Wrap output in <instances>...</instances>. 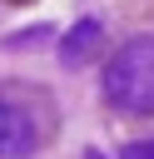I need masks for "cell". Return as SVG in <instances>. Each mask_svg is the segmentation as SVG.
Returning <instances> with one entry per match:
<instances>
[{
    "label": "cell",
    "instance_id": "cell-6",
    "mask_svg": "<svg viewBox=\"0 0 154 159\" xmlns=\"http://www.w3.org/2000/svg\"><path fill=\"white\" fill-rule=\"evenodd\" d=\"M84 159H104V154H99V149H84Z\"/></svg>",
    "mask_w": 154,
    "mask_h": 159
},
{
    "label": "cell",
    "instance_id": "cell-1",
    "mask_svg": "<svg viewBox=\"0 0 154 159\" xmlns=\"http://www.w3.org/2000/svg\"><path fill=\"white\" fill-rule=\"evenodd\" d=\"M104 99L124 114H154V35H134L104 65Z\"/></svg>",
    "mask_w": 154,
    "mask_h": 159
},
{
    "label": "cell",
    "instance_id": "cell-3",
    "mask_svg": "<svg viewBox=\"0 0 154 159\" xmlns=\"http://www.w3.org/2000/svg\"><path fill=\"white\" fill-rule=\"evenodd\" d=\"M99 40H104V25H99L94 15L75 20V25L60 35V65H65V70H79V65H89V60L99 55Z\"/></svg>",
    "mask_w": 154,
    "mask_h": 159
},
{
    "label": "cell",
    "instance_id": "cell-2",
    "mask_svg": "<svg viewBox=\"0 0 154 159\" xmlns=\"http://www.w3.org/2000/svg\"><path fill=\"white\" fill-rule=\"evenodd\" d=\"M40 149V119L20 104L0 94V159H30Z\"/></svg>",
    "mask_w": 154,
    "mask_h": 159
},
{
    "label": "cell",
    "instance_id": "cell-5",
    "mask_svg": "<svg viewBox=\"0 0 154 159\" xmlns=\"http://www.w3.org/2000/svg\"><path fill=\"white\" fill-rule=\"evenodd\" d=\"M119 159H154V139H134V144H124Z\"/></svg>",
    "mask_w": 154,
    "mask_h": 159
},
{
    "label": "cell",
    "instance_id": "cell-4",
    "mask_svg": "<svg viewBox=\"0 0 154 159\" xmlns=\"http://www.w3.org/2000/svg\"><path fill=\"white\" fill-rule=\"evenodd\" d=\"M45 40H55V30L50 25H30V30H10L5 50H30V45H45Z\"/></svg>",
    "mask_w": 154,
    "mask_h": 159
}]
</instances>
